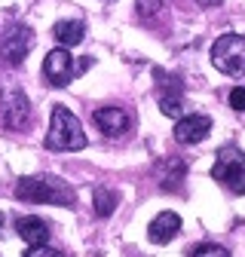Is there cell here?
Masks as SVG:
<instances>
[{
    "instance_id": "1",
    "label": "cell",
    "mask_w": 245,
    "mask_h": 257,
    "mask_svg": "<svg viewBox=\"0 0 245 257\" xmlns=\"http://www.w3.org/2000/svg\"><path fill=\"white\" fill-rule=\"evenodd\" d=\"M16 199L22 202H46V205H74V193L65 181L49 175H28L16 184Z\"/></svg>"
},
{
    "instance_id": "2",
    "label": "cell",
    "mask_w": 245,
    "mask_h": 257,
    "mask_svg": "<svg viewBox=\"0 0 245 257\" xmlns=\"http://www.w3.org/2000/svg\"><path fill=\"white\" fill-rule=\"evenodd\" d=\"M46 147L55 150V153H74V150L86 147V132H83L80 119L68 107H61V104L52 107L49 132H46Z\"/></svg>"
},
{
    "instance_id": "3",
    "label": "cell",
    "mask_w": 245,
    "mask_h": 257,
    "mask_svg": "<svg viewBox=\"0 0 245 257\" xmlns=\"http://www.w3.org/2000/svg\"><path fill=\"white\" fill-rule=\"evenodd\" d=\"M211 64L227 77L245 74V37L242 34H224L211 46Z\"/></svg>"
},
{
    "instance_id": "4",
    "label": "cell",
    "mask_w": 245,
    "mask_h": 257,
    "mask_svg": "<svg viewBox=\"0 0 245 257\" xmlns=\"http://www.w3.org/2000/svg\"><path fill=\"white\" fill-rule=\"evenodd\" d=\"M211 175H214L218 184H224L230 193L245 196V153L239 147H224L218 153V163H214Z\"/></svg>"
},
{
    "instance_id": "5",
    "label": "cell",
    "mask_w": 245,
    "mask_h": 257,
    "mask_svg": "<svg viewBox=\"0 0 245 257\" xmlns=\"http://www.w3.org/2000/svg\"><path fill=\"white\" fill-rule=\"evenodd\" d=\"M31 46H34V31L28 25H13L7 34L0 37V61L10 64V68H19L28 58Z\"/></svg>"
},
{
    "instance_id": "6",
    "label": "cell",
    "mask_w": 245,
    "mask_h": 257,
    "mask_svg": "<svg viewBox=\"0 0 245 257\" xmlns=\"http://www.w3.org/2000/svg\"><path fill=\"white\" fill-rule=\"evenodd\" d=\"M0 110H4L7 128H13V132L25 128L28 119H31V101H28V95H25L19 86L4 89V101H0Z\"/></svg>"
},
{
    "instance_id": "7",
    "label": "cell",
    "mask_w": 245,
    "mask_h": 257,
    "mask_svg": "<svg viewBox=\"0 0 245 257\" xmlns=\"http://www.w3.org/2000/svg\"><path fill=\"white\" fill-rule=\"evenodd\" d=\"M43 77L49 86L61 89V86H68L74 80V58L65 46H55L46 58H43Z\"/></svg>"
},
{
    "instance_id": "8",
    "label": "cell",
    "mask_w": 245,
    "mask_h": 257,
    "mask_svg": "<svg viewBox=\"0 0 245 257\" xmlns=\"http://www.w3.org/2000/svg\"><path fill=\"white\" fill-rule=\"evenodd\" d=\"M92 119H95L98 132L104 138H119V135H126L129 125H132V116L122 107H98L95 113H92Z\"/></svg>"
},
{
    "instance_id": "9",
    "label": "cell",
    "mask_w": 245,
    "mask_h": 257,
    "mask_svg": "<svg viewBox=\"0 0 245 257\" xmlns=\"http://www.w3.org/2000/svg\"><path fill=\"white\" fill-rule=\"evenodd\" d=\"M208 132H211V116L205 113H190L175 122V141L181 144H199Z\"/></svg>"
},
{
    "instance_id": "10",
    "label": "cell",
    "mask_w": 245,
    "mask_h": 257,
    "mask_svg": "<svg viewBox=\"0 0 245 257\" xmlns=\"http://www.w3.org/2000/svg\"><path fill=\"white\" fill-rule=\"evenodd\" d=\"M178 230H181V217H178L175 211H160L157 217L150 220L147 236H150V242L166 245V242H172V239L178 236Z\"/></svg>"
},
{
    "instance_id": "11",
    "label": "cell",
    "mask_w": 245,
    "mask_h": 257,
    "mask_svg": "<svg viewBox=\"0 0 245 257\" xmlns=\"http://www.w3.org/2000/svg\"><path fill=\"white\" fill-rule=\"evenodd\" d=\"M157 83L163 86V92H160V110L166 113V116H178L181 113V80H169L163 71H157Z\"/></svg>"
},
{
    "instance_id": "12",
    "label": "cell",
    "mask_w": 245,
    "mask_h": 257,
    "mask_svg": "<svg viewBox=\"0 0 245 257\" xmlns=\"http://www.w3.org/2000/svg\"><path fill=\"white\" fill-rule=\"evenodd\" d=\"M16 233L28 242V245H46L49 242V223L40 217H19L16 220Z\"/></svg>"
},
{
    "instance_id": "13",
    "label": "cell",
    "mask_w": 245,
    "mask_h": 257,
    "mask_svg": "<svg viewBox=\"0 0 245 257\" xmlns=\"http://www.w3.org/2000/svg\"><path fill=\"white\" fill-rule=\"evenodd\" d=\"M55 37H58L61 46H77L86 37V28H83V22H58L55 25Z\"/></svg>"
},
{
    "instance_id": "14",
    "label": "cell",
    "mask_w": 245,
    "mask_h": 257,
    "mask_svg": "<svg viewBox=\"0 0 245 257\" xmlns=\"http://www.w3.org/2000/svg\"><path fill=\"white\" fill-rule=\"evenodd\" d=\"M95 211L101 214V217H107V214H113V208H116V193L113 190H107V187H98L95 193Z\"/></svg>"
},
{
    "instance_id": "15",
    "label": "cell",
    "mask_w": 245,
    "mask_h": 257,
    "mask_svg": "<svg viewBox=\"0 0 245 257\" xmlns=\"http://www.w3.org/2000/svg\"><path fill=\"white\" fill-rule=\"evenodd\" d=\"M190 257H230V251L221 248V245H211V242H208V245H196Z\"/></svg>"
},
{
    "instance_id": "16",
    "label": "cell",
    "mask_w": 245,
    "mask_h": 257,
    "mask_svg": "<svg viewBox=\"0 0 245 257\" xmlns=\"http://www.w3.org/2000/svg\"><path fill=\"white\" fill-rule=\"evenodd\" d=\"M22 257H65V254L55 251V248H49V245H34L31 251H25Z\"/></svg>"
},
{
    "instance_id": "17",
    "label": "cell",
    "mask_w": 245,
    "mask_h": 257,
    "mask_svg": "<svg viewBox=\"0 0 245 257\" xmlns=\"http://www.w3.org/2000/svg\"><path fill=\"white\" fill-rule=\"evenodd\" d=\"M230 107L233 110H245V86H236V89H230Z\"/></svg>"
},
{
    "instance_id": "18",
    "label": "cell",
    "mask_w": 245,
    "mask_h": 257,
    "mask_svg": "<svg viewBox=\"0 0 245 257\" xmlns=\"http://www.w3.org/2000/svg\"><path fill=\"white\" fill-rule=\"evenodd\" d=\"M196 4H199V7H221L224 0H196Z\"/></svg>"
},
{
    "instance_id": "19",
    "label": "cell",
    "mask_w": 245,
    "mask_h": 257,
    "mask_svg": "<svg viewBox=\"0 0 245 257\" xmlns=\"http://www.w3.org/2000/svg\"><path fill=\"white\" fill-rule=\"evenodd\" d=\"M4 233H7V217L0 214V236H4Z\"/></svg>"
}]
</instances>
